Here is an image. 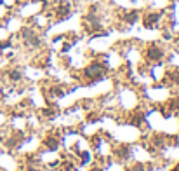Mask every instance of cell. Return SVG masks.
Listing matches in <instances>:
<instances>
[{
    "label": "cell",
    "mask_w": 179,
    "mask_h": 171,
    "mask_svg": "<svg viewBox=\"0 0 179 171\" xmlns=\"http://www.w3.org/2000/svg\"><path fill=\"white\" fill-rule=\"evenodd\" d=\"M131 171H144V168H143L141 164H136V166H134V168H132Z\"/></svg>",
    "instance_id": "3957f363"
},
{
    "label": "cell",
    "mask_w": 179,
    "mask_h": 171,
    "mask_svg": "<svg viewBox=\"0 0 179 171\" xmlns=\"http://www.w3.org/2000/svg\"><path fill=\"white\" fill-rule=\"evenodd\" d=\"M45 145H47L49 148L56 150V148H58V140H54V138H47V140H45Z\"/></svg>",
    "instance_id": "7a4b0ae2"
},
{
    "label": "cell",
    "mask_w": 179,
    "mask_h": 171,
    "mask_svg": "<svg viewBox=\"0 0 179 171\" xmlns=\"http://www.w3.org/2000/svg\"><path fill=\"white\" fill-rule=\"evenodd\" d=\"M174 171H179V168H177V169H174Z\"/></svg>",
    "instance_id": "277c9868"
},
{
    "label": "cell",
    "mask_w": 179,
    "mask_h": 171,
    "mask_svg": "<svg viewBox=\"0 0 179 171\" xmlns=\"http://www.w3.org/2000/svg\"><path fill=\"white\" fill-rule=\"evenodd\" d=\"M101 73H103V67H101V65H97V63H94V65L87 67V70H85V75H87L89 79L101 77Z\"/></svg>",
    "instance_id": "6da1fadb"
}]
</instances>
